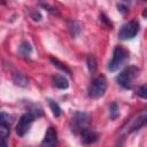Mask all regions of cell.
<instances>
[{"label": "cell", "mask_w": 147, "mask_h": 147, "mask_svg": "<svg viewBox=\"0 0 147 147\" xmlns=\"http://www.w3.org/2000/svg\"><path fill=\"white\" fill-rule=\"evenodd\" d=\"M107 90V79L103 75L98 76L92 80V83L87 87V95L91 99H99L101 98Z\"/></svg>", "instance_id": "3957f363"}, {"label": "cell", "mask_w": 147, "mask_h": 147, "mask_svg": "<svg viewBox=\"0 0 147 147\" xmlns=\"http://www.w3.org/2000/svg\"><path fill=\"white\" fill-rule=\"evenodd\" d=\"M36 117H37V116H36L32 111H26V113H24V114L20 117L18 123L16 124V133H17L20 137H24V136L29 132V130H30V127H31V124L34 122Z\"/></svg>", "instance_id": "5b68a950"}, {"label": "cell", "mask_w": 147, "mask_h": 147, "mask_svg": "<svg viewBox=\"0 0 147 147\" xmlns=\"http://www.w3.org/2000/svg\"><path fill=\"white\" fill-rule=\"evenodd\" d=\"M109 113H110L111 118H115V117L119 114V111H118V107H117L116 103H111V105L109 106Z\"/></svg>", "instance_id": "ac0fdd59"}, {"label": "cell", "mask_w": 147, "mask_h": 147, "mask_svg": "<svg viewBox=\"0 0 147 147\" xmlns=\"http://www.w3.org/2000/svg\"><path fill=\"white\" fill-rule=\"evenodd\" d=\"M57 141V132L55 130V127L53 126H49L45 133V137H44V140L41 142L42 146H47V147H51V146H54Z\"/></svg>", "instance_id": "30bf717a"}, {"label": "cell", "mask_w": 147, "mask_h": 147, "mask_svg": "<svg viewBox=\"0 0 147 147\" xmlns=\"http://www.w3.org/2000/svg\"><path fill=\"white\" fill-rule=\"evenodd\" d=\"M96 140H98V133L92 131L91 129L85 127L80 131V141H82V144L90 145V144L95 142Z\"/></svg>", "instance_id": "9c48e42d"}, {"label": "cell", "mask_w": 147, "mask_h": 147, "mask_svg": "<svg viewBox=\"0 0 147 147\" xmlns=\"http://www.w3.org/2000/svg\"><path fill=\"white\" fill-rule=\"evenodd\" d=\"M142 16H144L145 18H147V8L144 9V11H142Z\"/></svg>", "instance_id": "ffe728a7"}, {"label": "cell", "mask_w": 147, "mask_h": 147, "mask_svg": "<svg viewBox=\"0 0 147 147\" xmlns=\"http://www.w3.org/2000/svg\"><path fill=\"white\" fill-rule=\"evenodd\" d=\"M129 59H130L129 52L124 47H122V46H116L114 48L111 60L108 63V70L109 71H113V72L114 71H117Z\"/></svg>", "instance_id": "7a4b0ae2"}, {"label": "cell", "mask_w": 147, "mask_h": 147, "mask_svg": "<svg viewBox=\"0 0 147 147\" xmlns=\"http://www.w3.org/2000/svg\"><path fill=\"white\" fill-rule=\"evenodd\" d=\"M86 63H87V68H88V70L91 72H94L96 70V59L93 55H88L87 56Z\"/></svg>", "instance_id": "2e32d148"}, {"label": "cell", "mask_w": 147, "mask_h": 147, "mask_svg": "<svg viewBox=\"0 0 147 147\" xmlns=\"http://www.w3.org/2000/svg\"><path fill=\"white\" fill-rule=\"evenodd\" d=\"M52 83H53V85L55 87L61 88V90H65L69 86L68 79L62 75H53L52 76Z\"/></svg>", "instance_id": "8fae6325"}, {"label": "cell", "mask_w": 147, "mask_h": 147, "mask_svg": "<svg viewBox=\"0 0 147 147\" xmlns=\"http://www.w3.org/2000/svg\"><path fill=\"white\" fill-rule=\"evenodd\" d=\"M124 1H127V2H130V1H132V0H124Z\"/></svg>", "instance_id": "44dd1931"}, {"label": "cell", "mask_w": 147, "mask_h": 147, "mask_svg": "<svg viewBox=\"0 0 147 147\" xmlns=\"http://www.w3.org/2000/svg\"><path fill=\"white\" fill-rule=\"evenodd\" d=\"M138 75H139V69L137 67H127L116 77V82L123 88L129 90L132 87L133 80L138 77Z\"/></svg>", "instance_id": "277c9868"}, {"label": "cell", "mask_w": 147, "mask_h": 147, "mask_svg": "<svg viewBox=\"0 0 147 147\" xmlns=\"http://www.w3.org/2000/svg\"><path fill=\"white\" fill-rule=\"evenodd\" d=\"M31 17L34 20V21H40L41 20V15L38 10H32L31 11Z\"/></svg>", "instance_id": "d6986e66"}, {"label": "cell", "mask_w": 147, "mask_h": 147, "mask_svg": "<svg viewBox=\"0 0 147 147\" xmlns=\"http://www.w3.org/2000/svg\"><path fill=\"white\" fill-rule=\"evenodd\" d=\"M137 94L142 98V99H147V84H144L141 85L138 90H137Z\"/></svg>", "instance_id": "e0dca14e"}, {"label": "cell", "mask_w": 147, "mask_h": 147, "mask_svg": "<svg viewBox=\"0 0 147 147\" xmlns=\"http://www.w3.org/2000/svg\"><path fill=\"white\" fill-rule=\"evenodd\" d=\"M31 51H32V48H31L30 44L26 42V41L22 42V44L20 45V47H18V52H20L23 56H28V55H30Z\"/></svg>", "instance_id": "9a60e30c"}, {"label": "cell", "mask_w": 147, "mask_h": 147, "mask_svg": "<svg viewBox=\"0 0 147 147\" xmlns=\"http://www.w3.org/2000/svg\"><path fill=\"white\" fill-rule=\"evenodd\" d=\"M72 123H74V129L75 131H82L83 129L88 126L90 123V115L86 113H80V111H76L72 117Z\"/></svg>", "instance_id": "ba28073f"}, {"label": "cell", "mask_w": 147, "mask_h": 147, "mask_svg": "<svg viewBox=\"0 0 147 147\" xmlns=\"http://www.w3.org/2000/svg\"><path fill=\"white\" fill-rule=\"evenodd\" d=\"M10 133V116L9 114L1 111L0 115V134H1V144L7 146V141Z\"/></svg>", "instance_id": "52a82bcc"}, {"label": "cell", "mask_w": 147, "mask_h": 147, "mask_svg": "<svg viewBox=\"0 0 147 147\" xmlns=\"http://www.w3.org/2000/svg\"><path fill=\"white\" fill-rule=\"evenodd\" d=\"M47 101H48V105H49V108H51V110H52L53 115H54L55 117H59V116L61 115V113H62L61 107H60L55 101H53L52 99H48Z\"/></svg>", "instance_id": "5bb4252c"}, {"label": "cell", "mask_w": 147, "mask_h": 147, "mask_svg": "<svg viewBox=\"0 0 147 147\" xmlns=\"http://www.w3.org/2000/svg\"><path fill=\"white\" fill-rule=\"evenodd\" d=\"M13 82L15 83V85L21 86V87H26L29 85L28 77L22 72H14L13 74Z\"/></svg>", "instance_id": "7c38bea8"}, {"label": "cell", "mask_w": 147, "mask_h": 147, "mask_svg": "<svg viewBox=\"0 0 147 147\" xmlns=\"http://www.w3.org/2000/svg\"><path fill=\"white\" fill-rule=\"evenodd\" d=\"M147 124V108L137 113L134 116H132L122 127H121V134H129L132 133L142 126Z\"/></svg>", "instance_id": "6da1fadb"}, {"label": "cell", "mask_w": 147, "mask_h": 147, "mask_svg": "<svg viewBox=\"0 0 147 147\" xmlns=\"http://www.w3.org/2000/svg\"><path fill=\"white\" fill-rule=\"evenodd\" d=\"M49 61L53 63V65L54 67H56L57 69H60L61 71H64V72H67V74H69V75H71V70L64 64V63H62L60 60H57V59H55V57H51L49 59Z\"/></svg>", "instance_id": "4fadbf2b"}, {"label": "cell", "mask_w": 147, "mask_h": 147, "mask_svg": "<svg viewBox=\"0 0 147 147\" xmlns=\"http://www.w3.org/2000/svg\"><path fill=\"white\" fill-rule=\"evenodd\" d=\"M139 32V22L137 20H131L122 25L118 31V37L122 40H129L137 36Z\"/></svg>", "instance_id": "8992f818"}]
</instances>
